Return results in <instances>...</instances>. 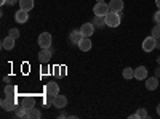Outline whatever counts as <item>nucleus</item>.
I'll use <instances>...</instances> for the list:
<instances>
[{
    "label": "nucleus",
    "mask_w": 160,
    "mask_h": 119,
    "mask_svg": "<svg viewBox=\"0 0 160 119\" xmlns=\"http://www.w3.org/2000/svg\"><path fill=\"white\" fill-rule=\"evenodd\" d=\"M0 105H2V108H3L5 111H15V110H16V101H15V97H5Z\"/></svg>",
    "instance_id": "nucleus-4"
},
{
    "label": "nucleus",
    "mask_w": 160,
    "mask_h": 119,
    "mask_svg": "<svg viewBox=\"0 0 160 119\" xmlns=\"http://www.w3.org/2000/svg\"><path fill=\"white\" fill-rule=\"evenodd\" d=\"M21 106L29 113V111L35 106V101H34V98H32V97H24V98H22V101H21Z\"/></svg>",
    "instance_id": "nucleus-11"
},
{
    "label": "nucleus",
    "mask_w": 160,
    "mask_h": 119,
    "mask_svg": "<svg viewBox=\"0 0 160 119\" xmlns=\"http://www.w3.org/2000/svg\"><path fill=\"white\" fill-rule=\"evenodd\" d=\"M155 44H157V39H154L152 35L146 37L142 41V50L144 51H152V50H155Z\"/></svg>",
    "instance_id": "nucleus-5"
},
{
    "label": "nucleus",
    "mask_w": 160,
    "mask_h": 119,
    "mask_svg": "<svg viewBox=\"0 0 160 119\" xmlns=\"http://www.w3.org/2000/svg\"><path fill=\"white\" fill-rule=\"evenodd\" d=\"M135 79H138V81L148 79V68H146V66H138L135 69Z\"/></svg>",
    "instance_id": "nucleus-10"
},
{
    "label": "nucleus",
    "mask_w": 160,
    "mask_h": 119,
    "mask_svg": "<svg viewBox=\"0 0 160 119\" xmlns=\"http://www.w3.org/2000/svg\"><path fill=\"white\" fill-rule=\"evenodd\" d=\"M91 41H90V37H82V41L78 42V48L82 50V51H88L91 50Z\"/></svg>",
    "instance_id": "nucleus-14"
},
{
    "label": "nucleus",
    "mask_w": 160,
    "mask_h": 119,
    "mask_svg": "<svg viewBox=\"0 0 160 119\" xmlns=\"http://www.w3.org/2000/svg\"><path fill=\"white\" fill-rule=\"evenodd\" d=\"M157 114H158V116H160V103H158V105H157Z\"/></svg>",
    "instance_id": "nucleus-30"
},
{
    "label": "nucleus",
    "mask_w": 160,
    "mask_h": 119,
    "mask_svg": "<svg viewBox=\"0 0 160 119\" xmlns=\"http://www.w3.org/2000/svg\"><path fill=\"white\" fill-rule=\"evenodd\" d=\"M82 32H80V29H74V31H71V34H69V41H71V44H75V45H78V42L82 41Z\"/></svg>",
    "instance_id": "nucleus-12"
},
{
    "label": "nucleus",
    "mask_w": 160,
    "mask_h": 119,
    "mask_svg": "<svg viewBox=\"0 0 160 119\" xmlns=\"http://www.w3.org/2000/svg\"><path fill=\"white\" fill-rule=\"evenodd\" d=\"M136 117H141V119L149 117V114H148V111H146V108H138V111H136Z\"/></svg>",
    "instance_id": "nucleus-23"
},
{
    "label": "nucleus",
    "mask_w": 160,
    "mask_h": 119,
    "mask_svg": "<svg viewBox=\"0 0 160 119\" xmlns=\"http://www.w3.org/2000/svg\"><path fill=\"white\" fill-rule=\"evenodd\" d=\"M51 48H42L38 51V61L40 63H43V64H47L50 60H51Z\"/></svg>",
    "instance_id": "nucleus-7"
},
{
    "label": "nucleus",
    "mask_w": 160,
    "mask_h": 119,
    "mask_svg": "<svg viewBox=\"0 0 160 119\" xmlns=\"http://www.w3.org/2000/svg\"><path fill=\"white\" fill-rule=\"evenodd\" d=\"M155 76H157V77H160V66H158V68L155 69Z\"/></svg>",
    "instance_id": "nucleus-28"
},
{
    "label": "nucleus",
    "mask_w": 160,
    "mask_h": 119,
    "mask_svg": "<svg viewBox=\"0 0 160 119\" xmlns=\"http://www.w3.org/2000/svg\"><path fill=\"white\" fill-rule=\"evenodd\" d=\"M101 2H104V0H96V3H101Z\"/></svg>",
    "instance_id": "nucleus-33"
},
{
    "label": "nucleus",
    "mask_w": 160,
    "mask_h": 119,
    "mask_svg": "<svg viewBox=\"0 0 160 119\" xmlns=\"http://www.w3.org/2000/svg\"><path fill=\"white\" fill-rule=\"evenodd\" d=\"M40 116H42V113H40V111H38V108H35V106L28 113V117H31V119H38Z\"/></svg>",
    "instance_id": "nucleus-21"
},
{
    "label": "nucleus",
    "mask_w": 160,
    "mask_h": 119,
    "mask_svg": "<svg viewBox=\"0 0 160 119\" xmlns=\"http://www.w3.org/2000/svg\"><path fill=\"white\" fill-rule=\"evenodd\" d=\"M16 2H19V0H7V5H16Z\"/></svg>",
    "instance_id": "nucleus-27"
},
{
    "label": "nucleus",
    "mask_w": 160,
    "mask_h": 119,
    "mask_svg": "<svg viewBox=\"0 0 160 119\" xmlns=\"http://www.w3.org/2000/svg\"><path fill=\"white\" fill-rule=\"evenodd\" d=\"M19 7L26 11H31L34 8V0H19Z\"/></svg>",
    "instance_id": "nucleus-18"
},
{
    "label": "nucleus",
    "mask_w": 160,
    "mask_h": 119,
    "mask_svg": "<svg viewBox=\"0 0 160 119\" xmlns=\"http://www.w3.org/2000/svg\"><path fill=\"white\" fill-rule=\"evenodd\" d=\"M151 35H152L154 39H160V24H155V26H154Z\"/></svg>",
    "instance_id": "nucleus-24"
},
{
    "label": "nucleus",
    "mask_w": 160,
    "mask_h": 119,
    "mask_svg": "<svg viewBox=\"0 0 160 119\" xmlns=\"http://www.w3.org/2000/svg\"><path fill=\"white\" fill-rule=\"evenodd\" d=\"M109 8H111V11L122 13V10H123V2H122V0H111Z\"/></svg>",
    "instance_id": "nucleus-15"
},
{
    "label": "nucleus",
    "mask_w": 160,
    "mask_h": 119,
    "mask_svg": "<svg viewBox=\"0 0 160 119\" xmlns=\"http://www.w3.org/2000/svg\"><path fill=\"white\" fill-rule=\"evenodd\" d=\"M0 5H7V0H0Z\"/></svg>",
    "instance_id": "nucleus-32"
},
{
    "label": "nucleus",
    "mask_w": 160,
    "mask_h": 119,
    "mask_svg": "<svg viewBox=\"0 0 160 119\" xmlns=\"http://www.w3.org/2000/svg\"><path fill=\"white\" fill-rule=\"evenodd\" d=\"M53 106L55 108H58V110H62V108H66L68 106V98H66L64 95H56L55 97V100H53Z\"/></svg>",
    "instance_id": "nucleus-8"
},
{
    "label": "nucleus",
    "mask_w": 160,
    "mask_h": 119,
    "mask_svg": "<svg viewBox=\"0 0 160 119\" xmlns=\"http://www.w3.org/2000/svg\"><path fill=\"white\" fill-rule=\"evenodd\" d=\"M8 35H11L13 39H18V37H19V31L13 28V29H10V34H8Z\"/></svg>",
    "instance_id": "nucleus-25"
},
{
    "label": "nucleus",
    "mask_w": 160,
    "mask_h": 119,
    "mask_svg": "<svg viewBox=\"0 0 160 119\" xmlns=\"http://www.w3.org/2000/svg\"><path fill=\"white\" fill-rule=\"evenodd\" d=\"M155 48H160V39H157V44H155Z\"/></svg>",
    "instance_id": "nucleus-29"
},
{
    "label": "nucleus",
    "mask_w": 160,
    "mask_h": 119,
    "mask_svg": "<svg viewBox=\"0 0 160 119\" xmlns=\"http://www.w3.org/2000/svg\"><path fill=\"white\" fill-rule=\"evenodd\" d=\"M93 24H95L96 28H102V26H106V16H95Z\"/></svg>",
    "instance_id": "nucleus-19"
},
{
    "label": "nucleus",
    "mask_w": 160,
    "mask_h": 119,
    "mask_svg": "<svg viewBox=\"0 0 160 119\" xmlns=\"http://www.w3.org/2000/svg\"><path fill=\"white\" fill-rule=\"evenodd\" d=\"M154 21H155V24H160V10L154 15Z\"/></svg>",
    "instance_id": "nucleus-26"
},
{
    "label": "nucleus",
    "mask_w": 160,
    "mask_h": 119,
    "mask_svg": "<svg viewBox=\"0 0 160 119\" xmlns=\"http://www.w3.org/2000/svg\"><path fill=\"white\" fill-rule=\"evenodd\" d=\"M157 87H158V77L157 76L146 79V89H148V90H155Z\"/></svg>",
    "instance_id": "nucleus-16"
},
{
    "label": "nucleus",
    "mask_w": 160,
    "mask_h": 119,
    "mask_svg": "<svg viewBox=\"0 0 160 119\" xmlns=\"http://www.w3.org/2000/svg\"><path fill=\"white\" fill-rule=\"evenodd\" d=\"M157 63H158V66H160V57H158V58H157Z\"/></svg>",
    "instance_id": "nucleus-34"
},
{
    "label": "nucleus",
    "mask_w": 160,
    "mask_h": 119,
    "mask_svg": "<svg viewBox=\"0 0 160 119\" xmlns=\"http://www.w3.org/2000/svg\"><path fill=\"white\" fill-rule=\"evenodd\" d=\"M120 23H122V13L109 11L106 15V26H109V28H118Z\"/></svg>",
    "instance_id": "nucleus-1"
},
{
    "label": "nucleus",
    "mask_w": 160,
    "mask_h": 119,
    "mask_svg": "<svg viewBox=\"0 0 160 119\" xmlns=\"http://www.w3.org/2000/svg\"><path fill=\"white\" fill-rule=\"evenodd\" d=\"M122 76H123L125 79H133V77H135V69H131V68H125V69L122 71Z\"/></svg>",
    "instance_id": "nucleus-22"
},
{
    "label": "nucleus",
    "mask_w": 160,
    "mask_h": 119,
    "mask_svg": "<svg viewBox=\"0 0 160 119\" xmlns=\"http://www.w3.org/2000/svg\"><path fill=\"white\" fill-rule=\"evenodd\" d=\"M45 92H47V95H53V97H56L59 94V85L56 82H48L47 87H45Z\"/></svg>",
    "instance_id": "nucleus-9"
},
{
    "label": "nucleus",
    "mask_w": 160,
    "mask_h": 119,
    "mask_svg": "<svg viewBox=\"0 0 160 119\" xmlns=\"http://www.w3.org/2000/svg\"><path fill=\"white\" fill-rule=\"evenodd\" d=\"M109 11H111V8H109V5L106 3V2L96 3L95 8H93V13H95V16H106Z\"/></svg>",
    "instance_id": "nucleus-3"
},
{
    "label": "nucleus",
    "mask_w": 160,
    "mask_h": 119,
    "mask_svg": "<svg viewBox=\"0 0 160 119\" xmlns=\"http://www.w3.org/2000/svg\"><path fill=\"white\" fill-rule=\"evenodd\" d=\"M3 92H5V97H15L16 95V87L15 85H7Z\"/></svg>",
    "instance_id": "nucleus-20"
},
{
    "label": "nucleus",
    "mask_w": 160,
    "mask_h": 119,
    "mask_svg": "<svg viewBox=\"0 0 160 119\" xmlns=\"http://www.w3.org/2000/svg\"><path fill=\"white\" fill-rule=\"evenodd\" d=\"M15 41H16V39H13L11 35L5 37L3 42H2V48H3V50H11V48H15Z\"/></svg>",
    "instance_id": "nucleus-17"
},
{
    "label": "nucleus",
    "mask_w": 160,
    "mask_h": 119,
    "mask_svg": "<svg viewBox=\"0 0 160 119\" xmlns=\"http://www.w3.org/2000/svg\"><path fill=\"white\" fill-rule=\"evenodd\" d=\"M95 28H96V26L93 23H85V24L80 26V32H82L83 37H91L93 32H95Z\"/></svg>",
    "instance_id": "nucleus-6"
},
{
    "label": "nucleus",
    "mask_w": 160,
    "mask_h": 119,
    "mask_svg": "<svg viewBox=\"0 0 160 119\" xmlns=\"http://www.w3.org/2000/svg\"><path fill=\"white\" fill-rule=\"evenodd\" d=\"M155 5L158 7V10H160V0H155Z\"/></svg>",
    "instance_id": "nucleus-31"
},
{
    "label": "nucleus",
    "mask_w": 160,
    "mask_h": 119,
    "mask_svg": "<svg viewBox=\"0 0 160 119\" xmlns=\"http://www.w3.org/2000/svg\"><path fill=\"white\" fill-rule=\"evenodd\" d=\"M15 19H16L18 23H26V21L29 19V11L19 8V10L16 11V15H15Z\"/></svg>",
    "instance_id": "nucleus-13"
},
{
    "label": "nucleus",
    "mask_w": 160,
    "mask_h": 119,
    "mask_svg": "<svg viewBox=\"0 0 160 119\" xmlns=\"http://www.w3.org/2000/svg\"><path fill=\"white\" fill-rule=\"evenodd\" d=\"M51 41H53V37L50 32H42L38 35L37 39V44L40 45V48H50L51 47Z\"/></svg>",
    "instance_id": "nucleus-2"
}]
</instances>
